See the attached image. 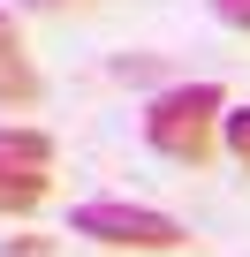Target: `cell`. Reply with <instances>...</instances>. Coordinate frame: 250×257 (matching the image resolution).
Wrapping results in <instances>:
<instances>
[{"label":"cell","mask_w":250,"mask_h":257,"mask_svg":"<svg viewBox=\"0 0 250 257\" xmlns=\"http://www.w3.org/2000/svg\"><path fill=\"white\" fill-rule=\"evenodd\" d=\"M8 46H16V16L0 8V53H8Z\"/></svg>","instance_id":"cell-9"},{"label":"cell","mask_w":250,"mask_h":257,"mask_svg":"<svg viewBox=\"0 0 250 257\" xmlns=\"http://www.w3.org/2000/svg\"><path fill=\"white\" fill-rule=\"evenodd\" d=\"M46 189H53V137L0 121V212H31Z\"/></svg>","instance_id":"cell-3"},{"label":"cell","mask_w":250,"mask_h":257,"mask_svg":"<svg viewBox=\"0 0 250 257\" xmlns=\"http://www.w3.org/2000/svg\"><path fill=\"white\" fill-rule=\"evenodd\" d=\"M68 234L99 242V249H129V257H175L190 249V227L159 204H129V197H84L68 212Z\"/></svg>","instance_id":"cell-2"},{"label":"cell","mask_w":250,"mask_h":257,"mask_svg":"<svg viewBox=\"0 0 250 257\" xmlns=\"http://www.w3.org/2000/svg\"><path fill=\"white\" fill-rule=\"evenodd\" d=\"M220 152L250 174V106H227V113H220Z\"/></svg>","instance_id":"cell-5"},{"label":"cell","mask_w":250,"mask_h":257,"mask_svg":"<svg viewBox=\"0 0 250 257\" xmlns=\"http://www.w3.org/2000/svg\"><path fill=\"white\" fill-rule=\"evenodd\" d=\"M220 113H227V91H220V83H205V76L167 83V91H152V106H144V144H152L159 159H175V167H205V159L220 152Z\"/></svg>","instance_id":"cell-1"},{"label":"cell","mask_w":250,"mask_h":257,"mask_svg":"<svg viewBox=\"0 0 250 257\" xmlns=\"http://www.w3.org/2000/svg\"><path fill=\"white\" fill-rule=\"evenodd\" d=\"M8 257H53L46 234H8Z\"/></svg>","instance_id":"cell-7"},{"label":"cell","mask_w":250,"mask_h":257,"mask_svg":"<svg viewBox=\"0 0 250 257\" xmlns=\"http://www.w3.org/2000/svg\"><path fill=\"white\" fill-rule=\"evenodd\" d=\"M16 8H31V16H68V8H91V0H16Z\"/></svg>","instance_id":"cell-8"},{"label":"cell","mask_w":250,"mask_h":257,"mask_svg":"<svg viewBox=\"0 0 250 257\" xmlns=\"http://www.w3.org/2000/svg\"><path fill=\"white\" fill-rule=\"evenodd\" d=\"M0 106H38V68L23 61V46L0 53Z\"/></svg>","instance_id":"cell-4"},{"label":"cell","mask_w":250,"mask_h":257,"mask_svg":"<svg viewBox=\"0 0 250 257\" xmlns=\"http://www.w3.org/2000/svg\"><path fill=\"white\" fill-rule=\"evenodd\" d=\"M212 16L235 23V31H250V0H212Z\"/></svg>","instance_id":"cell-6"}]
</instances>
